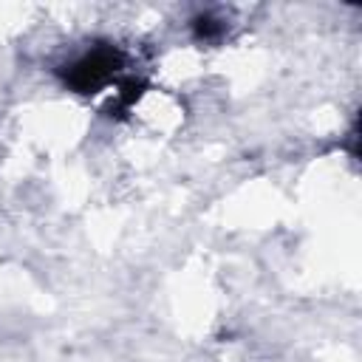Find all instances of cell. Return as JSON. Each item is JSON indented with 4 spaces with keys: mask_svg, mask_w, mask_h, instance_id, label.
Wrapping results in <instances>:
<instances>
[{
    "mask_svg": "<svg viewBox=\"0 0 362 362\" xmlns=\"http://www.w3.org/2000/svg\"><path fill=\"white\" fill-rule=\"evenodd\" d=\"M116 68H119V54L113 48H96L71 65V74L65 76V82H71L79 93H90L105 82H110Z\"/></svg>",
    "mask_w": 362,
    "mask_h": 362,
    "instance_id": "1",
    "label": "cell"
}]
</instances>
